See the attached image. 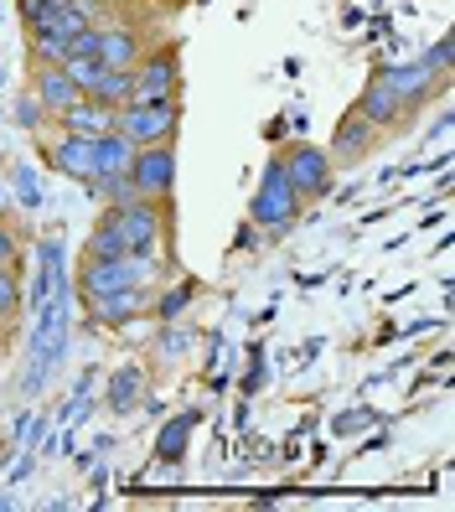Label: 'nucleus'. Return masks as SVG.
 Wrapping results in <instances>:
<instances>
[{
  "label": "nucleus",
  "mask_w": 455,
  "mask_h": 512,
  "mask_svg": "<svg viewBox=\"0 0 455 512\" xmlns=\"http://www.w3.org/2000/svg\"><path fill=\"white\" fill-rule=\"evenodd\" d=\"M73 347V280L57 285L42 306H37V326H32V357H26V394H42V383L57 378L63 357Z\"/></svg>",
  "instance_id": "1"
},
{
  "label": "nucleus",
  "mask_w": 455,
  "mask_h": 512,
  "mask_svg": "<svg viewBox=\"0 0 455 512\" xmlns=\"http://www.w3.org/2000/svg\"><path fill=\"white\" fill-rule=\"evenodd\" d=\"M161 264L156 254H114V259H83L78 269V290L88 295H104V290H125V285H156Z\"/></svg>",
  "instance_id": "2"
},
{
  "label": "nucleus",
  "mask_w": 455,
  "mask_h": 512,
  "mask_svg": "<svg viewBox=\"0 0 455 512\" xmlns=\"http://www.w3.org/2000/svg\"><path fill=\"white\" fill-rule=\"evenodd\" d=\"M181 125V99H145V104H125L114 119V130L135 140V145H156V140H176Z\"/></svg>",
  "instance_id": "3"
},
{
  "label": "nucleus",
  "mask_w": 455,
  "mask_h": 512,
  "mask_svg": "<svg viewBox=\"0 0 455 512\" xmlns=\"http://www.w3.org/2000/svg\"><path fill=\"white\" fill-rule=\"evenodd\" d=\"M176 187V140H156V145H135V161H130V192L150 197V202H166Z\"/></svg>",
  "instance_id": "4"
},
{
  "label": "nucleus",
  "mask_w": 455,
  "mask_h": 512,
  "mask_svg": "<svg viewBox=\"0 0 455 512\" xmlns=\"http://www.w3.org/2000/svg\"><path fill=\"white\" fill-rule=\"evenodd\" d=\"M295 213H300V192H295V182L285 176V166L269 161L264 166V182H259V192L249 202V218L259 228H285V223H295Z\"/></svg>",
  "instance_id": "5"
},
{
  "label": "nucleus",
  "mask_w": 455,
  "mask_h": 512,
  "mask_svg": "<svg viewBox=\"0 0 455 512\" xmlns=\"http://www.w3.org/2000/svg\"><path fill=\"white\" fill-rule=\"evenodd\" d=\"M181 88V57L176 47H161L140 57V63L130 68V104H145V99H176Z\"/></svg>",
  "instance_id": "6"
},
{
  "label": "nucleus",
  "mask_w": 455,
  "mask_h": 512,
  "mask_svg": "<svg viewBox=\"0 0 455 512\" xmlns=\"http://www.w3.org/2000/svg\"><path fill=\"white\" fill-rule=\"evenodd\" d=\"M280 166H285V176L295 182V192L300 197H326V187H331V156L321 145H290L285 156H280Z\"/></svg>",
  "instance_id": "7"
},
{
  "label": "nucleus",
  "mask_w": 455,
  "mask_h": 512,
  "mask_svg": "<svg viewBox=\"0 0 455 512\" xmlns=\"http://www.w3.org/2000/svg\"><path fill=\"white\" fill-rule=\"evenodd\" d=\"M114 213H119V228H125V238H130V254H156V244H161V202L125 197V202H114Z\"/></svg>",
  "instance_id": "8"
},
{
  "label": "nucleus",
  "mask_w": 455,
  "mask_h": 512,
  "mask_svg": "<svg viewBox=\"0 0 455 512\" xmlns=\"http://www.w3.org/2000/svg\"><path fill=\"white\" fill-rule=\"evenodd\" d=\"M145 311H150V285H125V290L88 295V321H99V326H130Z\"/></svg>",
  "instance_id": "9"
},
{
  "label": "nucleus",
  "mask_w": 455,
  "mask_h": 512,
  "mask_svg": "<svg viewBox=\"0 0 455 512\" xmlns=\"http://www.w3.org/2000/svg\"><path fill=\"white\" fill-rule=\"evenodd\" d=\"M373 145H378V130L357 109H347L337 119V130H331V150H326V156L337 161V166H357L362 156H373Z\"/></svg>",
  "instance_id": "10"
},
{
  "label": "nucleus",
  "mask_w": 455,
  "mask_h": 512,
  "mask_svg": "<svg viewBox=\"0 0 455 512\" xmlns=\"http://www.w3.org/2000/svg\"><path fill=\"white\" fill-rule=\"evenodd\" d=\"M57 119V130H68V135H83V140H99V135H109L114 130V119H119V109L114 104H99V99H73L63 114H52Z\"/></svg>",
  "instance_id": "11"
},
{
  "label": "nucleus",
  "mask_w": 455,
  "mask_h": 512,
  "mask_svg": "<svg viewBox=\"0 0 455 512\" xmlns=\"http://www.w3.org/2000/svg\"><path fill=\"white\" fill-rule=\"evenodd\" d=\"M378 83L388 88L393 99H399L404 109H414V104H424L435 94V88H445V78H435L424 63H399V68H388V73H378Z\"/></svg>",
  "instance_id": "12"
},
{
  "label": "nucleus",
  "mask_w": 455,
  "mask_h": 512,
  "mask_svg": "<svg viewBox=\"0 0 455 512\" xmlns=\"http://www.w3.org/2000/svg\"><path fill=\"white\" fill-rule=\"evenodd\" d=\"M47 166L57 176H68V182H88V176H94V140L57 130V140L47 145Z\"/></svg>",
  "instance_id": "13"
},
{
  "label": "nucleus",
  "mask_w": 455,
  "mask_h": 512,
  "mask_svg": "<svg viewBox=\"0 0 455 512\" xmlns=\"http://www.w3.org/2000/svg\"><path fill=\"white\" fill-rule=\"evenodd\" d=\"M57 285H68V249H63V238H42V244H37V285H32V306H42V300H47Z\"/></svg>",
  "instance_id": "14"
},
{
  "label": "nucleus",
  "mask_w": 455,
  "mask_h": 512,
  "mask_svg": "<svg viewBox=\"0 0 455 512\" xmlns=\"http://www.w3.org/2000/svg\"><path fill=\"white\" fill-rule=\"evenodd\" d=\"M32 94H37V104L47 109V114H63L73 99H83V88L57 68V63H42L37 68V78H32Z\"/></svg>",
  "instance_id": "15"
},
{
  "label": "nucleus",
  "mask_w": 455,
  "mask_h": 512,
  "mask_svg": "<svg viewBox=\"0 0 455 512\" xmlns=\"http://www.w3.org/2000/svg\"><path fill=\"white\" fill-rule=\"evenodd\" d=\"M140 399H145V368H140V363L114 368V373H109V388H104V404H109L114 414H130Z\"/></svg>",
  "instance_id": "16"
},
{
  "label": "nucleus",
  "mask_w": 455,
  "mask_h": 512,
  "mask_svg": "<svg viewBox=\"0 0 455 512\" xmlns=\"http://www.w3.org/2000/svg\"><path fill=\"white\" fill-rule=\"evenodd\" d=\"M99 63L104 68H135L140 63V37L125 32V26H99Z\"/></svg>",
  "instance_id": "17"
},
{
  "label": "nucleus",
  "mask_w": 455,
  "mask_h": 512,
  "mask_svg": "<svg viewBox=\"0 0 455 512\" xmlns=\"http://www.w3.org/2000/svg\"><path fill=\"white\" fill-rule=\"evenodd\" d=\"M130 161H135V140H125L119 130L94 140V176H130Z\"/></svg>",
  "instance_id": "18"
},
{
  "label": "nucleus",
  "mask_w": 455,
  "mask_h": 512,
  "mask_svg": "<svg viewBox=\"0 0 455 512\" xmlns=\"http://www.w3.org/2000/svg\"><path fill=\"white\" fill-rule=\"evenodd\" d=\"M357 114H362V119H368V125H373V130H388V125H399V114H404V104H399V99H393V94H388V88H383V83L373 78L368 88H362V99H357Z\"/></svg>",
  "instance_id": "19"
},
{
  "label": "nucleus",
  "mask_w": 455,
  "mask_h": 512,
  "mask_svg": "<svg viewBox=\"0 0 455 512\" xmlns=\"http://www.w3.org/2000/svg\"><path fill=\"white\" fill-rule=\"evenodd\" d=\"M192 425H197V414H176L171 425L161 430V440H156V456H161V461H181V450H187Z\"/></svg>",
  "instance_id": "20"
},
{
  "label": "nucleus",
  "mask_w": 455,
  "mask_h": 512,
  "mask_svg": "<svg viewBox=\"0 0 455 512\" xmlns=\"http://www.w3.org/2000/svg\"><path fill=\"white\" fill-rule=\"evenodd\" d=\"M88 99L125 109V104H130V68H104V78L94 83V94H88Z\"/></svg>",
  "instance_id": "21"
},
{
  "label": "nucleus",
  "mask_w": 455,
  "mask_h": 512,
  "mask_svg": "<svg viewBox=\"0 0 455 512\" xmlns=\"http://www.w3.org/2000/svg\"><path fill=\"white\" fill-rule=\"evenodd\" d=\"M57 68H63V73L83 88V94H94V83L104 78V63H99V57H68V63H57Z\"/></svg>",
  "instance_id": "22"
},
{
  "label": "nucleus",
  "mask_w": 455,
  "mask_h": 512,
  "mask_svg": "<svg viewBox=\"0 0 455 512\" xmlns=\"http://www.w3.org/2000/svg\"><path fill=\"white\" fill-rule=\"evenodd\" d=\"M21 311V280H16V264H0V326Z\"/></svg>",
  "instance_id": "23"
},
{
  "label": "nucleus",
  "mask_w": 455,
  "mask_h": 512,
  "mask_svg": "<svg viewBox=\"0 0 455 512\" xmlns=\"http://www.w3.org/2000/svg\"><path fill=\"white\" fill-rule=\"evenodd\" d=\"M11 192H16V202H21V207H42V202H47L32 166H16V171H11Z\"/></svg>",
  "instance_id": "24"
},
{
  "label": "nucleus",
  "mask_w": 455,
  "mask_h": 512,
  "mask_svg": "<svg viewBox=\"0 0 455 512\" xmlns=\"http://www.w3.org/2000/svg\"><path fill=\"white\" fill-rule=\"evenodd\" d=\"M57 6H63V0H21V21L37 32V26H47L57 16Z\"/></svg>",
  "instance_id": "25"
},
{
  "label": "nucleus",
  "mask_w": 455,
  "mask_h": 512,
  "mask_svg": "<svg viewBox=\"0 0 455 512\" xmlns=\"http://www.w3.org/2000/svg\"><path fill=\"white\" fill-rule=\"evenodd\" d=\"M42 114H47V109L37 104V94H21V99H16V125H21V130H42Z\"/></svg>",
  "instance_id": "26"
},
{
  "label": "nucleus",
  "mask_w": 455,
  "mask_h": 512,
  "mask_svg": "<svg viewBox=\"0 0 455 512\" xmlns=\"http://www.w3.org/2000/svg\"><path fill=\"white\" fill-rule=\"evenodd\" d=\"M419 63H424V68H430L435 78H450V37H440V42H435L430 52H424V57H419Z\"/></svg>",
  "instance_id": "27"
},
{
  "label": "nucleus",
  "mask_w": 455,
  "mask_h": 512,
  "mask_svg": "<svg viewBox=\"0 0 455 512\" xmlns=\"http://www.w3.org/2000/svg\"><path fill=\"white\" fill-rule=\"evenodd\" d=\"M187 300H192V285H181L176 295H166V300H161V321H176L181 311H187Z\"/></svg>",
  "instance_id": "28"
},
{
  "label": "nucleus",
  "mask_w": 455,
  "mask_h": 512,
  "mask_svg": "<svg viewBox=\"0 0 455 512\" xmlns=\"http://www.w3.org/2000/svg\"><path fill=\"white\" fill-rule=\"evenodd\" d=\"M259 388H264V352L254 347V368L244 373V394H259Z\"/></svg>",
  "instance_id": "29"
},
{
  "label": "nucleus",
  "mask_w": 455,
  "mask_h": 512,
  "mask_svg": "<svg viewBox=\"0 0 455 512\" xmlns=\"http://www.w3.org/2000/svg\"><path fill=\"white\" fill-rule=\"evenodd\" d=\"M0 264H16V233L6 218H0Z\"/></svg>",
  "instance_id": "30"
},
{
  "label": "nucleus",
  "mask_w": 455,
  "mask_h": 512,
  "mask_svg": "<svg viewBox=\"0 0 455 512\" xmlns=\"http://www.w3.org/2000/svg\"><path fill=\"white\" fill-rule=\"evenodd\" d=\"M26 476H32V456H21V461H16V466L6 471V487H21Z\"/></svg>",
  "instance_id": "31"
},
{
  "label": "nucleus",
  "mask_w": 455,
  "mask_h": 512,
  "mask_svg": "<svg viewBox=\"0 0 455 512\" xmlns=\"http://www.w3.org/2000/svg\"><path fill=\"white\" fill-rule=\"evenodd\" d=\"M114 6H119V0H114Z\"/></svg>",
  "instance_id": "32"
}]
</instances>
